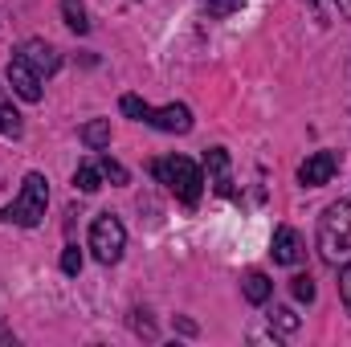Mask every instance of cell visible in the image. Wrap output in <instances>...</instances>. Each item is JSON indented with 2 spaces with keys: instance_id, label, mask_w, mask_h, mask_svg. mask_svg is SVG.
Masks as SVG:
<instances>
[{
  "instance_id": "obj_13",
  "label": "cell",
  "mask_w": 351,
  "mask_h": 347,
  "mask_svg": "<svg viewBox=\"0 0 351 347\" xmlns=\"http://www.w3.org/2000/svg\"><path fill=\"white\" fill-rule=\"evenodd\" d=\"M82 143H86L90 152L110 147V119H90L86 127H82Z\"/></svg>"
},
{
  "instance_id": "obj_3",
  "label": "cell",
  "mask_w": 351,
  "mask_h": 347,
  "mask_svg": "<svg viewBox=\"0 0 351 347\" xmlns=\"http://www.w3.org/2000/svg\"><path fill=\"white\" fill-rule=\"evenodd\" d=\"M45 204H49V180L41 172H29L21 192L12 196L8 208H0V221L4 225H21V229H33L45 221Z\"/></svg>"
},
{
  "instance_id": "obj_4",
  "label": "cell",
  "mask_w": 351,
  "mask_h": 347,
  "mask_svg": "<svg viewBox=\"0 0 351 347\" xmlns=\"http://www.w3.org/2000/svg\"><path fill=\"white\" fill-rule=\"evenodd\" d=\"M90 250H94V258L102 261V265H114V261L123 258L127 229H123V221L114 213H98L94 217V225H90Z\"/></svg>"
},
{
  "instance_id": "obj_2",
  "label": "cell",
  "mask_w": 351,
  "mask_h": 347,
  "mask_svg": "<svg viewBox=\"0 0 351 347\" xmlns=\"http://www.w3.org/2000/svg\"><path fill=\"white\" fill-rule=\"evenodd\" d=\"M152 176L172 192L180 204L196 208L200 196H204V172L188 160V156H164V160H152Z\"/></svg>"
},
{
  "instance_id": "obj_9",
  "label": "cell",
  "mask_w": 351,
  "mask_h": 347,
  "mask_svg": "<svg viewBox=\"0 0 351 347\" xmlns=\"http://www.w3.org/2000/svg\"><path fill=\"white\" fill-rule=\"evenodd\" d=\"M21 58L41 74V78H49V74H58V66H62V53L49 45V41H41V37H29L25 45H21Z\"/></svg>"
},
{
  "instance_id": "obj_8",
  "label": "cell",
  "mask_w": 351,
  "mask_h": 347,
  "mask_svg": "<svg viewBox=\"0 0 351 347\" xmlns=\"http://www.w3.org/2000/svg\"><path fill=\"white\" fill-rule=\"evenodd\" d=\"M269 254H274V261H278V265H298V261L306 258V246H302L298 229L278 225V229H274V241H269Z\"/></svg>"
},
{
  "instance_id": "obj_15",
  "label": "cell",
  "mask_w": 351,
  "mask_h": 347,
  "mask_svg": "<svg viewBox=\"0 0 351 347\" xmlns=\"http://www.w3.org/2000/svg\"><path fill=\"white\" fill-rule=\"evenodd\" d=\"M102 168H98V160H86V164H78V172H74V188L78 192H98L102 188Z\"/></svg>"
},
{
  "instance_id": "obj_16",
  "label": "cell",
  "mask_w": 351,
  "mask_h": 347,
  "mask_svg": "<svg viewBox=\"0 0 351 347\" xmlns=\"http://www.w3.org/2000/svg\"><path fill=\"white\" fill-rule=\"evenodd\" d=\"M269 327H274L278 335H294V331L302 327V319H298L290 307H274V311H269Z\"/></svg>"
},
{
  "instance_id": "obj_6",
  "label": "cell",
  "mask_w": 351,
  "mask_h": 347,
  "mask_svg": "<svg viewBox=\"0 0 351 347\" xmlns=\"http://www.w3.org/2000/svg\"><path fill=\"white\" fill-rule=\"evenodd\" d=\"M143 123H152L156 131H168V135H188L192 131V110L184 102H172V106H147L143 110Z\"/></svg>"
},
{
  "instance_id": "obj_21",
  "label": "cell",
  "mask_w": 351,
  "mask_h": 347,
  "mask_svg": "<svg viewBox=\"0 0 351 347\" xmlns=\"http://www.w3.org/2000/svg\"><path fill=\"white\" fill-rule=\"evenodd\" d=\"M200 4H204V8H208L213 16H229V12H237V8H241L245 0H200Z\"/></svg>"
},
{
  "instance_id": "obj_17",
  "label": "cell",
  "mask_w": 351,
  "mask_h": 347,
  "mask_svg": "<svg viewBox=\"0 0 351 347\" xmlns=\"http://www.w3.org/2000/svg\"><path fill=\"white\" fill-rule=\"evenodd\" d=\"M119 110H123L127 119H135V123H143V110H147V102H143L139 94H123V98H119Z\"/></svg>"
},
{
  "instance_id": "obj_22",
  "label": "cell",
  "mask_w": 351,
  "mask_h": 347,
  "mask_svg": "<svg viewBox=\"0 0 351 347\" xmlns=\"http://www.w3.org/2000/svg\"><path fill=\"white\" fill-rule=\"evenodd\" d=\"M343 274H339V298H343V307H348V315H351V261L348 265H339Z\"/></svg>"
},
{
  "instance_id": "obj_12",
  "label": "cell",
  "mask_w": 351,
  "mask_h": 347,
  "mask_svg": "<svg viewBox=\"0 0 351 347\" xmlns=\"http://www.w3.org/2000/svg\"><path fill=\"white\" fill-rule=\"evenodd\" d=\"M241 294H245V302L262 307V302H269V294H274V282L265 278L262 270H250V274L241 278Z\"/></svg>"
},
{
  "instance_id": "obj_23",
  "label": "cell",
  "mask_w": 351,
  "mask_h": 347,
  "mask_svg": "<svg viewBox=\"0 0 351 347\" xmlns=\"http://www.w3.org/2000/svg\"><path fill=\"white\" fill-rule=\"evenodd\" d=\"M315 4H327V12H335L339 21H351V0H315Z\"/></svg>"
},
{
  "instance_id": "obj_11",
  "label": "cell",
  "mask_w": 351,
  "mask_h": 347,
  "mask_svg": "<svg viewBox=\"0 0 351 347\" xmlns=\"http://www.w3.org/2000/svg\"><path fill=\"white\" fill-rule=\"evenodd\" d=\"M0 135L4 139H21L25 135V123H21V110L12 106V94L0 86Z\"/></svg>"
},
{
  "instance_id": "obj_24",
  "label": "cell",
  "mask_w": 351,
  "mask_h": 347,
  "mask_svg": "<svg viewBox=\"0 0 351 347\" xmlns=\"http://www.w3.org/2000/svg\"><path fill=\"white\" fill-rule=\"evenodd\" d=\"M0 344H12V331H8L4 323H0Z\"/></svg>"
},
{
  "instance_id": "obj_7",
  "label": "cell",
  "mask_w": 351,
  "mask_h": 347,
  "mask_svg": "<svg viewBox=\"0 0 351 347\" xmlns=\"http://www.w3.org/2000/svg\"><path fill=\"white\" fill-rule=\"evenodd\" d=\"M8 82H12V94L16 98H25V102H41V74L21 58V53H12V62H8Z\"/></svg>"
},
{
  "instance_id": "obj_20",
  "label": "cell",
  "mask_w": 351,
  "mask_h": 347,
  "mask_svg": "<svg viewBox=\"0 0 351 347\" xmlns=\"http://www.w3.org/2000/svg\"><path fill=\"white\" fill-rule=\"evenodd\" d=\"M78 270H82V254H78V246H66V250H62V274L74 278Z\"/></svg>"
},
{
  "instance_id": "obj_18",
  "label": "cell",
  "mask_w": 351,
  "mask_h": 347,
  "mask_svg": "<svg viewBox=\"0 0 351 347\" xmlns=\"http://www.w3.org/2000/svg\"><path fill=\"white\" fill-rule=\"evenodd\" d=\"M290 290H294V298H298V302H315V282H311V274L290 278Z\"/></svg>"
},
{
  "instance_id": "obj_19",
  "label": "cell",
  "mask_w": 351,
  "mask_h": 347,
  "mask_svg": "<svg viewBox=\"0 0 351 347\" xmlns=\"http://www.w3.org/2000/svg\"><path fill=\"white\" fill-rule=\"evenodd\" d=\"M98 168H102V176H106L110 184H127V168H123L119 160H110V156H98Z\"/></svg>"
},
{
  "instance_id": "obj_14",
  "label": "cell",
  "mask_w": 351,
  "mask_h": 347,
  "mask_svg": "<svg viewBox=\"0 0 351 347\" xmlns=\"http://www.w3.org/2000/svg\"><path fill=\"white\" fill-rule=\"evenodd\" d=\"M62 16H66V25L78 33V37H86L90 33V12L82 0H62Z\"/></svg>"
},
{
  "instance_id": "obj_5",
  "label": "cell",
  "mask_w": 351,
  "mask_h": 347,
  "mask_svg": "<svg viewBox=\"0 0 351 347\" xmlns=\"http://www.w3.org/2000/svg\"><path fill=\"white\" fill-rule=\"evenodd\" d=\"M335 172H339V152H315L298 164V184L302 188H323V184H331Z\"/></svg>"
},
{
  "instance_id": "obj_10",
  "label": "cell",
  "mask_w": 351,
  "mask_h": 347,
  "mask_svg": "<svg viewBox=\"0 0 351 347\" xmlns=\"http://www.w3.org/2000/svg\"><path fill=\"white\" fill-rule=\"evenodd\" d=\"M204 172H208L213 192H221V196H237L233 176H229V152H225V147H208V152H204Z\"/></svg>"
},
{
  "instance_id": "obj_1",
  "label": "cell",
  "mask_w": 351,
  "mask_h": 347,
  "mask_svg": "<svg viewBox=\"0 0 351 347\" xmlns=\"http://www.w3.org/2000/svg\"><path fill=\"white\" fill-rule=\"evenodd\" d=\"M319 254L327 265L351 261V200H335L319 217Z\"/></svg>"
}]
</instances>
